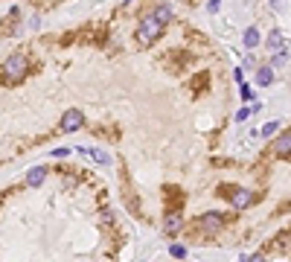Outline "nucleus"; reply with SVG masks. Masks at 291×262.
<instances>
[{"mask_svg":"<svg viewBox=\"0 0 291 262\" xmlns=\"http://www.w3.org/2000/svg\"><path fill=\"white\" fill-rule=\"evenodd\" d=\"M26 76V58L23 55H9L3 61V79L6 82H20Z\"/></svg>","mask_w":291,"mask_h":262,"instance_id":"obj_1","label":"nucleus"},{"mask_svg":"<svg viewBox=\"0 0 291 262\" xmlns=\"http://www.w3.org/2000/svg\"><path fill=\"white\" fill-rule=\"evenodd\" d=\"M160 32H163V23H160V20H154V17L149 15V17H143V20H140V26H137V32H134V35H137L140 44H152Z\"/></svg>","mask_w":291,"mask_h":262,"instance_id":"obj_2","label":"nucleus"},{"mask_svg":"<svg viewBox=\"0 0 291 262\" xmlns=\"http://www.w3.org/2000/svg\"><path fill=\"white\" fill-rule=\"evenodd\" d=\"M222 225H224V216H222V213H204V216L198 219V227H201V230H207V233L222 230Z\"/></svg>","mask_w":291,"mask_h":262,"instance_id":"obj_3","label":"nucleus"},{"mask_svg":"<svg viewBox=\"0 0 291 262\" xmlns=\"http://www.w3.org/2000/svg\"><path fill=\"white\" fill-rule=\"evenodd\" d=\"M82 122H85V117H82V111H67L64 117H61V131H76V128H82Z\"/></svg>","mask_w":291,"mask_h":262,"instance_id":"obj_4","label":"nucleus"},{"mask_svg":"<svg viewBox=\"0 0 291 262\" xmlns=\"http://www.w3.org/2000/svg\"><path fill=\"white\" fill-rule=\"evenodd\" d=\"M230 201H233V207L245 210V207H251V201H254V195H251V192H248V190H236V192H233V198H230Z\"/></svg>","mask_w":291,"mask_h":262,"instance_id":"obj_5","label":"nucleus"},{"mask_svg":"<svg viewBox=\"0 0 291 262\" xmlns=\"http://www.w3.org/2000/svg\"><path fill=\"white\" fill-rule=\"evenodd\" d=\"M181 225H184V222H181V216H178V213H169V216L163 219V230H166L169 236H175V233L181 230Z\"/></svg>","mask_w":291,"mask_h":262,"instance_id":"obj_6","label":"nucleus"},{"mask_svg":"<svg viewBox=\"0 0 291 262\" xmlns=\"http://www.w3.org/2000/svg\"><path fill=\"white\" fill-rule=\"evenodd\" d=\"M274 152L280 157H289L291 155V134H283V137L277 140V143H274Z\"/></svg>","mask_w":291,"mask_h":262,"instance_id":"obj_7","label":"nucleus"},{"mask_svg":"<svg viewBox=\"0 0 291 262\" xmlns=\"http://www.w3.org/2000/svg\"><path fill=\"white\" fill-rule=\"evenodd\" d=\"M44 178H47V166H35V169H29V175H26V184L38 187V184H44Z\"/></svg>","mask_w":291,"mask_h":262,"instance_id":"obj_8","label":"nucleus"},{"mask_svg":"<svg viewBox=\"0 0 291 262\" xmlns=\"http://www.w3.org/2000/svg\"><path fill=\"white\" fill-rule=\"evenodd\" d=\"M257 44H259V29H257V26H248V29H245V47H248V50H254Z\"/></svg>","mask_w":291,"mask_h":262,"instance_id":"obj_9","label":"nucleus"},{"mask_svg":"<svg viewBox=\"0 0 291 262\" xmlns=\"http://www.w3.org/2000/svg\"><path fill=\"white\" fill-rule=\"evenodd\" d=\"M257 82H259V85H271V82H274V70H271V67H259Z\"/></svg>","mask_w":291,"mask_h":262,"instance_id":"obj_10","label":"nucleus"},{"mask_svg":"<svg viewBox=\"0 0 291 262\" xmlns=\"http://www.w3.org/2000/svg\"><path fill=\"white\" fill-rule=\"evenodd\" d=\"M152 17H154V20H160V23H166V20L172 17V6H157Z\"/></svg>","mask_w":291,"mask_h":262,"instance_id":"obj_11","label":"nucleus"},{"mask_svg":"<svg viewBox=\"0 0 291 262\" xmlns=\"http://www.w3.org/2000/svg\"><path fill=\"white\" fill-rule=\"evenodd\" d=\"M268 47L271 50H283V32L280 29H274V32L268 35Z\"/></svg>","mask_w":291,"mask_h":262,"instance_id":"obj_12","label":"nucleus"},{"mask_svg":"<svg viewBox=\"0 0 291 262\" xmlns=\"http://www.w3.org/2000/svg\"><path fill=\"white\" fill-rule=\"evenodd\" d=\"M169 254L175 257V260H184V257H187V248H184V245H172Z\"/></svg>","mask_w":291,"mask_h":262,"instance_id":"obj_13","label":"nucleus"},{"mask_svg":"<svg viewBox=\"0 0 291 262\" xmlns=\"http://www.w3.org/2000/svg\"><path fill=\"white\" fill-rule=\"evenodd\" d=\"M277 128H280L277 122H265V125H262V137H271V134H274Z\"/></svg>","mask_w":291,"mask_h":262,"instance_id":"obj_14","label":"nucleus"},{"mask_svg":"<svg viewBox=\"0 0 291 262\" xmlns=\"http://www.w3.org/2000/svg\"><path fill=\"white\" fill-rule=\"evenodd\" d=\"M90 157H93L96 163H108V155H105V152H99V149H90Z\"/></svg>","mask_w":291,"mask_h":262,"instance_id":"obj_15","label":"nucleus"},{"mask_svg":"<svg viewBox=\"0 0 291 262\" xmlns=\"http://www.w3.org/2000/svg\"><path fill=\"white\" fill-rule=\"evenodd\" d=\"M239 90H242V99H245V102H251V99H254V90H251L248 85H242Z\"/></svg>","mask_w":291,"mask_h":262,"instance_id":"obj_16","label":"nucleus"},{"mask_svg":"<svg viewBox=\"0 0 291 262\" xmlns=\"http://www.w3.org/2000/svg\"><path fill=\"white\" fill-rule=\"evenodd\" d=\"M248 117H251V108H242L239 114H236V120H239V122H245Z\"/></svg>","mask_w":291,"mask_h":262,"instance_id":"obj_17","label":"nucleus"},{"mask_svg":"<svg viewBox=\"0 0 291 262\" xmlns=\"http://www.w3.org/2000/svg\"><path fill=\"white\" fill-rule=\"evenodd\" d=\"M251 262H268V260H265L262 254H254V257H251Z\"/></svg>","mask_w":291,"mask_h":262,"instance_id":"obj_18","label":"nucleus"},{"mask_svg":"<svg viewBox=\"0 0 291 262\" xmlns=\"http://www.w3.org/2000/svg\"><path fill=\"white\" fill-rule=\"evenodd\" d=\"M271 6H274V9H280V6H283V0H271Z\"/></svg>","mask_w":291,"mask_h":262,"instance_id":"obj_19","label":"nucleus"}]
</instances>
